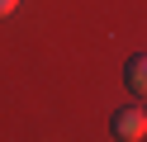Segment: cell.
<instances>
[{
    "mask_svg": "<svg viewBox=\"0 0 147 142\" xmlns=\"http://www.w3.org/2000/svg\"><path fill=\"white\" fill-rule=\"evenodd\" d=\"M109 128H114V137H123V142L147 137V109H142V104H123V109H114Z\"/></svg>",
    "mask_w": 147,
    "mask_h": 142,
    "instance_id": "cell-1",
    "label": "cell"
},
{
    "mask_svg": "<svg viewBox=\"0 0 147 142\" xmlns=\"http://www.w3.org/2000/svg\"><path fill=\"white\" fill-rule=\"evenodd\" d=\"M123 85L128 95H138V100H147V52H133L123 66Z\"/></svg>",
    "mask_w": 147,
    "mask_h": 142,
    "instance_id": "cell-2",
    "label": "cell"
},
{
    "mask_svg": "<svg viewBox=\"0 0 147 142\" xmlns=\"http://www.w3.org/2000/svg\"><path fill=\"white\" fill-rule=\"evenodd\" d=\"M14 5H19V0H0V19H5V14H14Z\"/></svg>",
    "mask_w": 147,
    "mask_h": 142,
    "instance_id": "cell-3",
    "label": "cell"
}]
</instances>
